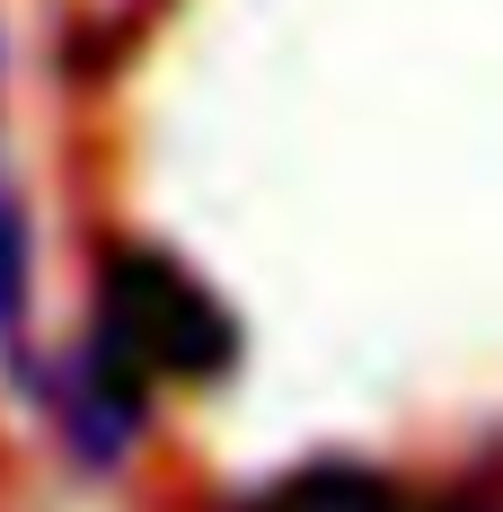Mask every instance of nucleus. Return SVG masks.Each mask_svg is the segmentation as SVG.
<instances>
[{
    "instance_id": "1",
    "label": "nucleus",
    "mask_w": 503,
    "mask_h": 512,
    "mask_svg": "<svg viewBox=\"0 0 503 512\" xmlns=\"http://www.w3.org/2000/svg\"><path fill=\"white\" fill-rule=\"evenodd\" d=\"M89 336H106L151 380H221L239 362V318L159 248H115L98 265V327Z\"/></svg>"
},
{
    "instance_id": "2",
    "label": "nucleus",
    "mask_w": 503,
    "mask_h": 512,
    "mask_svg": "<svg viewBox=\"0 0 503 512\" xmlns=\"http://www.w3.org/2000/svg\"><path fill=\"white\" fill-rule=\"evenodd\" d=\"M53 415H62V442L89 468H115L142 442V424H151V371L124 362L106 336H89L80 354L53 371Z\"/></svg>"
},
{
    "instance_id": "3",
    "label": "nucleus",
    "mask_w": 503,
    "mask_h": 512,
    "mask_svg": "<svg viewBox=\"0 0 503 512\" xmlns=\"http://www.w3.org/2000/svg\"><path fill=\"white\" fill-rule=\"evenodd\" d=\"M256 512H424V504H406L398 486L380 468H362V460H309L283 486H265Z\"/></svg>"
},
{
    "instance_id": "4",
    "label": "nucleus",
    "mask_w": 503,
    "mask_h": 512,
    "mask_svg": "<svg viewBox=\"0 0 503 512\" xmlns=\"http://www.w3.org/2000/svg\"><path fill=\"white\" fill-rule=\"evenodd\" d=\"M18 318H27V221L0 204V345L18 336Z\"/></svg>"
},
{
    "instance_id": "5",
    "label": "nucleus",
    "mask_w": 503,
    "mask_h": 512,
    "mask_svg": "<svg viewBox=\"0 0 503 512\" xmlns=\"http://www.w3.org/2000/svg\"><path fill=\"white\" fill-rule=\"evenodd\" d=\"M424 512H503L495 495H451V504H424Z\"/></svg>"
}]
</instances>
